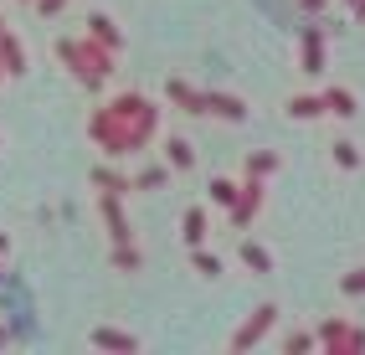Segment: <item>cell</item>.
<instances>
[{
    "label": "cell",
    "mask_w": 365,
    "mask_h": 355,
    "mask_svg": "<svg viewBox=\"0 0 365 355\" xmlns=\"http://www.w3.org/2000/svg\"><path fill=\"white\" fill-rule=\"evenodd\" d=\"M88 139H93V150H98L103 160L139 155L144 145H155V139H160V108H155V98H144L139 88H124V93H113V98H103L98 108L88 113Z\"/></svg>",
    "instance_id": "6da1fadb"
},
{
    "label": "cell",
    "mask_w": 365,
    "mask_h": 355,
    "mask_svg": "<svg viewBox=\"0 0 365 355\" xmlns=\"http://www.w3.org/2000/svg\"><path fill=\"white\" fill-rule=\"evenodd\" d=\"M57 62L67 67V78L78 83V88H88V93H98V88L118 73V52H113V46H103L93 31L62 36V41H57Z\"/></svg>",
    "instance_id": "7a4b0ae2"
},
{
    "label": "cell",
    "mask_w": 365,
    "mask_h": 355,
    "mask_svg": "<svg viewBox=\"0 0 365 355\" xmlns=\"http://www.w3.org/2000/svg\"><path fill=\"white\" fill-rule=\"evenodd\" d=\"M299 73L304 78H324V67H329V31H324V21H309V26H299Z\"/></svg>",
    "instance_id": "3957f363"
},
{
    "label": "cell",
    "mask_w": 365,
    "mask_h": 355,
    "mask_svg": "<svg viewBox=\"0 0 365 355\" xmlns=\"http://www.w3.org/2000/svg\"><path fill=\"white\" fill-rule=\"evenodd\" d=\"M273 324H278V304H257V309L242 319L237 329H232V340H227V350L232 355H247V350H257L267 335H273Z\"/></svg>",
    "instance_id": "277c9868"
},
{
    "label": "cell",
    "mask_w": 365,
    "mask_h": 355,
    "mask_svg": "<svg viewBox=\"0 0 365 355\" xmlns=\"http://www.w3.org/2000/svg\"><path fill=\"white\" fill-rule=\"evenodd\" d=\"M314 335H319V350H329V355H365V329L350 324V319H339V314L319 319Z\"/></svg>",
    "instance_id": "5b68a950"
},
{
    "label": "cell",
    "mask_w": 365,
    "mask_h": 355,
    "mask_svg": "<svg viewBox=\"0 0 365 355\" xmlns=\"http://www.w3.org/2000/svg\"><path fill=\"white\" fill-rule=\"evenodd\" d=\"M262 206H267V180H257V175H242V191H237V201H232V211H227L232 232H247V227L262 217Z\"/></svg>",
    "instance_id": "8992f818"
},
{
    "label": "cell",
    "mask_w": 365,
    "mask_h": 355,
    "mask_svg": "<svg viewBox=\"0 0 365 355\" xmlns=\"http://www.w3.org/2000/svg\"><path fill=\"white\" fill-rule=\"evenodd\" d=\"M88 185L98 196H134V175L129 170H118V160H98L88 170Z\"/></svg>",
    "instance_id": "52a82bcc"
},
{
    "label": "cell",
    "mask_w": 365,
    "mask_h": 355,
    "mask_svg": "<svg viewBox=\"0 0 365 355\" xmlns=\"http://www.w3.org/2000/svg\"><path fill=\"white\" fill-rule=\"evenodd\" d=\"M165 103L170 108H180V113H206V88L196 83H185V78H165Z\"/></svg>",
    "instance_id": "ba28073f"
},
{
    "label": "cell",
    "mask_w": 365,
    "mask_h": 355,
    "mask_svg": "<svg viewBox=\"0 0 365 355\" xmlns=\"http://www.w3.org/2000/svg\"><path fill=\"white\" fill-rule=\"evenodd\" d=\"M98 217L108 227V242H134V222L124 211V196H98Z\"/></svg>",
    "instance_id": "9c48e42d"
},
{
    "label": "cell",
    "mask_w": 365,
    "mask_h": 355,
    "mask_svg": "<svg viewBox=\"0 0 365 355\" xmlns=\"http://www.w3.org/2000/svg\"><path fill=\"white\" fill-rule=\"evenodd\" d=\"M88 345H93V350H118V355H139V350H144L139 335L113 329V324H93V329H88Z\"/></svg>",
    "instance_id": "30bf717a"
},
{
    "label": "cell",
    "mask_w": 365,
    "mask_h": 355,
    "mask_svg": "<svg viewBox=\"0 0 365 355\" xmlns=\"http://www.w3.org/2000/svg\"><path fill=\"white\" fill-rule=\"evenodd\" d=\"M201 118H222V124H242L247 118V103L237 93H222V88H206V113Z\"/></svg>",
    "instance_id": "8fae6325"
},
{
    "label": "cell",
    "mask_w": 365,
    "mask_h": 355,
    "mask_svg": "<svg viewBox=\"0 0 365 355\" xmlns=\"http://www.w3.org/2000/svg\"><path fill=\"white\" fill-rule=\"evenodd\" d=\"M160 155H165V165H170L175 175H190V170H196V145H190L185 134H170L165 145H160Z\"/></svg>",
    "instance_id": "7c38bea8"
},
{
    "label": "cell",
    "mask_w": 365,
    "mask_h": 355,
    "mask_svg": "<svg viewBox=\"0 0 365 355\" xmlns=\"http://www.w3.org/2000/svg\"><path fill=\"white\" fill-rule=\"evenodd\" d=\"M283 113L294 118V124H314V118H329V108H324V93H294V98L283 103Z\"/></svg>",
    "instance_id": "4fadbf2b"
},
{
    "label": "cell",
    "mask_w": 365,
    "mask_h": 355,
    "mask_svg": "<svg viewBox=\"0 0 365 355\" xmlns=\"http://www.w3.org/2000/svg\"><path fill=\"white\" fill-rule=\"evenodd\" d=\"M237 257H242V268L257 273V278L273 273V252H267V247L257 242V237H242V242H237Z\"/></svg>",
    "instance_id": "5bb4252c"
},
{
    "label": "cell",
    "mask_w": 365,
    "mask_h": 355,
    "mask_svg": "<svg viewBox=\"0 0 365 355\" xmlns=\"http://www.w3.org/2000/svg\"><path fill=\"white\" fill-rule=\"evenodd\" d=\"M180 237H185V247H206V237H211V211H206V206H190L185 217H180Z\"/></svg>",
    "instance_id": "9a60e30c"
},
{
    "label": "cell",
    "mask_w": 365,
    "mask_h": 355,
    "mask_svg": "<svg viewBox=\"0 0 365 355\" xmlns=\"http://www.w3.org/2000/svg\"><path fill=\"white\" fill-rule=\"evenodd\" d=\"M324 108H329V118H355V113H360V98H355V88L329 83V88H324Z\"/></svg>",
    "instance_id": "2e32d148"
},
{
    "label": "cell",
    "mask_w": 365,
    "mask_h": 355,
    "mask_svg": "<svg viewBox=\"0 0 365 355\" xmlns=\"http://www.w3.org/2000/svg\"><path fill=\"white\" fill-rule=\"evenodd\" d=\"M83 26H88L93 36H98L103 46H113V52H124V31H118V21H113L108 11H93V16L83 21Z\"/></svg>",
    "instance_id": "e0dca14e"
},
{
    "label": "cell",
    "mask_w": 365,
    "mask_h": 355,
    "mask_svg": "<svg viewBox=\"0 0 365 355\" xmlns=\"http://www.w3.org/2000/svg\"><path fill=\"white\" fill-rule=\"evenodd\" d=\"M0 62H6V73H11V78H26V41H21L16 31L0 36Z\"/></svg>",
    "instance_id": "ac0fdd59"
},
{
    "label": "cell",
    "mask_w": 365,
    "mask_h": 355,
    "mask_svg": "<svg viewBox=\"0 0 365 355\" xmlns=\"http://www.w3.org/2000/svg\"><path fill=\"white\" fill-rule=\"evenodd\" d=\"M278 155L273 150H247V160H242V175H257V180H273L278 175Z\"/></svg>",
    "instance_id": "d6986e66"
},
{
    "label": "cell",
    "mask_w": 365,
    "mask_h": 355,
    "mask_svg": "<svg viewBox=\"0 0 365 355\" xmlns=\"http://www.w3.org/2000/svg\"><path fill=\"white\" fill-rule=\"evenodd\" d=\"M108 263H113V273H139L144 268V252H139V242H113Z\"/></svg>",
    "instance_id": "ffe728a7"
},
{
    "label": "cell",
    "mask_w": 365,
    "mask_h": 355,
    "mask_svg": "<svg viewBox=\"0 0 365 355\" xmlns=\"http://www.w3.org/2000/svg\"><path fill=\"white\" fill-rule=\"evenodd\" d=\"M329 160L339 165V170H360V165H365V155H360L355 139H334V145H329Z\"/></svg>",
    "instance_id": "44dd1931"
},
{
    "label": "cell",
    "mask_w": 365,
    "mask_h": 355,
    "mask_svg": "<svg viewBox=\"0 0 365 355\" xmlns=\"http://www.w3.org/2000/svg\"><path fill=\"white\" fill-rule=\"evenodd\" d=\"M237 191H242V180H227V175H211V185H206V196H211V206H222V211H232Z\"/></svg>",
    "instance_id": "7402d4cb"
},
{
    "label": "cell",
    "mask_w": 365,
    "mask_h": 355,
    "mask_svg": "<svg viewBox=\"0 0 365 355\" xmlns=\"http://www.w3.org/2000/svg\"><path fill=\"white\" fill-rule=\"evenodd\" d=\"M170 175H175L170 165H144V170L134 175V191H165V185H170Z\"/></svg>",
    "instance_id": "603a6c76"
},
{
    "label": "cell",
    "mask_w": 365,
    "mask_h": 355,
    "mask_svg": "<svg viewBox=\"0 0 365 355\" xmlns=\"http://www.w3.org/2000/svg\"><path fill=\"white\" fill-rule=\"evenodd\" d=\"M190 268H196L201 278H222V273H227V263H222L211 247H190Z\"/></svg>",
    "instance_id": "cb8c5ba5"
},
{
    "label": "cell",
    "mask_w": 365,
    "mask_h": 355,
    "mask_svg": "<svg viewBox=\"0 0 365 355\" xmlns=\"http://www.w3.org/2000/svg\"><path fill=\"white\" fill-rule=\"evenodd\" d=\"M283 350H288V355H309V350H319V335H314V329H288V335H283Z\"/></svg>",
    "instance_id": "d4e9b609"
},
{
    "label": "cell",
    "mask_w": 365,
    "mask_h": 355,
    "mask_svg": "<svg viewBox=\"0 0 365 355\" xmlns=\"http://www.w3.org/2000/svg\"><path fill=\"white\" fill-rule=\"evenodd\" d=\"M339 294H345V299H365V263L339 278Z\"/></svg>",
    "instance_id": "484cf974"
},
{
    "label": "cell",
    "mask_w": 365,
    "mask_h": 355,
    "mask_svg": "<svg viewBox=\"0 0 365 355\" xmlns=\"http://www.w3.org/2000/svg\"><path fill=\"white\" fill-rule=\"evenodd\" d=\"M67 6H72V0H36V11H41V16H62Z\"/></svg>",
    "instance_id": "4316f807"
},
{
    "label": "cell",
    "mask_w": 365,
    "mask_h": 355,
    "mask_svg": "<svg viewBox=\"0 0 365 355\" xmlns=\"http://www.w3.org/2000/svg\"><path fill=\"white\" fill-rule=\"evenodd\" d=\"M299 11H309V16H319V11H329V0H299Z\"/></svg>",
    "instance_id": "83f0119b"
},
{
    "label": "cell",
    "mask_w": 365,
    "mask_h": 355,
    "mask_svg": "<svg viewBox=\"0 0 365 355\" xmlns=\"http://www.w3.org/2000/svg\"><path fill=\"white\" fill-rule=\"evenodd\" d=\"M0 257H11V232H0Z\"/></svg>",
    "instance_id": "f1b7e54d"
},
{
    "label": "cell",
    "mask_w": 365,
    "mask_h": 355,
    "mask_svg": "<svg viewBox=\"0 0 365 355\" xmlns=\"http://www.w3.org/2000/svg\"><path fill=\"white\" fill-rule=\"evenodd\" d=\"M6 345H11V329H6V324H0V350H6Z\"/></svg>",
    "instance_id": "f546056e"
},
{
    "label": "cell",
    "mask_w": 365,
    "mask_h": 355,
    "mask_svg": "<svg viewBox=\"0 0 365 355\" xmlns=\"http://www.w3.org/2000/svg\"><path fill=\"white\" fill-rule=\"evenodd\" d=\"M355 21H360V26H365V0H360V6H355Z\"/></svg>",
    "instance_id": "4dcf8cb0"
},
{
    "label": "cell",
    "mask_w": 365,
    "mask_h": 355,
    "mask_svg": "<svg viewBox=\"0 0 365 355\" xmlns=\"http://www.w3.org/2000/svg\"><path fill=\"white\" fill-rule=\"evenodd\" d=\"M0 283H6V257H0Z\"/></svg>",
    "instance_id": "1f68e13d"
},
{
    "label": "cell",
    "mask_w": 365,
    "mask_h": 355,
    "mask_svg": "<svg viewBox=\"0 0 365 355\" xmlns=\"http://www.w3.org/2000/svg\"><path fill=\"white\" fill-rule=\"evenodd\" d=\"M6 78H11V73H6V62H0V83H6Z\"/></svg>",
    "instance_id": "d6a6232c"
},
{
    "label": "cell",
    "mask_w": 365,
    "mask_h": 355,
    "mask_svg": "<svg viewBox=\"0 0 365 355\" xmlns=\"http://www.w3.org/2000/svg\"><path fill=\"white\" fill-rule=\"evenodd\" d=\"M0 36H6V16H0Z\"/></svg>",
    "instance_id": "836d02e7"
},
{
    "label": "cell",
    "mask_w": 365,
    "mask_h": 355,
    "mask_svg": "<svg viewBox=\"0 0 365 355\" xmlns=\"http://www.w3.org/2000/svg\"><path fill=\"white\" fill-rule=\"evenodd\" d=\"M345 6H350V11H355V6H360V0H345Z\"/></svg>",
    "instance_id": "e575fe53"
},
{
    "label": "cell",
    "mask_w": 365,
    "mask_h": 355,
    "mask_svg": "<svg viewBox=\"0 0 365 355\" xmlns=\"http://www.w3.org/2000/svg\"><path fill=\"white\" fill-rule=\"evenodd\" d=\"M26 6H36V0H26Z\"/></svg>",
    "instance_id": "d590c367"
}]
</instances>
